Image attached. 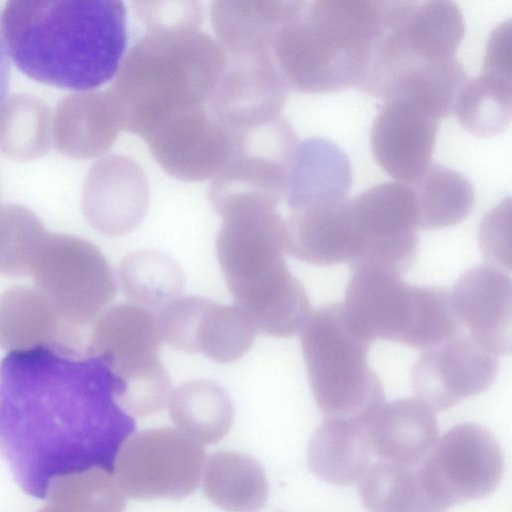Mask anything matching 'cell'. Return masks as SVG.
<instances>
[{
  "label": "cell",
  "mask_w": 512,
  "mask_h": 512,
  "mask_svg": "<svg viewBox=\"0 0 512 512\" xmlns=\"http://www.w3.org/2000/svg\"><path fill=\"white\" fill-rule=\"evenodd\" d=\"M107 361L56 342L0 362V455L19 487L47 498L59 477L110 472L134 421Z\"/></svg>",
  "instance_id": "6da1fadb"
},
{
  "label": "cell",
  "mask_w": 512,
  "mask_h": 512,
  "mask_svg": "<svg viewBox=\"0 0 512 512\" xmlns=\"http://www.w3.org/2000/svg\"><path fill=\"white\" fill-rule=\"evenodd\" d=\"M119 0L9 1L1 18L8 57L28 77L76 90L118 74L127 46Z\"/></svg>",
  "instance_id": "7a4b0ae2"
},
{
  "label": "cell",
  "mask_w": 512,
  "mask_h": 512,
  "mask_svg": "<svg viewBox=\"0 0 512 512\" xmlns=\"http://www.w3.org/2000/svg\"><path fill=\"white\" fill-rule=\"evenodd\" d=\"M226 62L217 40L199 28L146 29L117 74L125 129L144 139L170 117L207 106Z\"/></svg>",
  "instance_id": "3957f363"
},
{
  "label": "cell",
  "mask_w": 512,
  "mask_h": 512,
  "mask_svg": "<svg viewBox=\"0 0 512 512\" xmlns=\"http://www.w3.org/2000/svg\"><path fill=\"white\" fill-rule=\"evenodd\" d=\"M216 254L236 305L258 332L288 338L310 315L302 283L284 257L285 219L273 208L245 207L222 217Z\"/></svg>",
  "instance_id": "277c9868"
},
{
  "label": "cell",
  "mask_w": 512,
  "mask_h": 512,
  "mask_svg": "<svg viewBox=\"0 0 512 512\" xmlns=\"http://www.w3.org/2000/svg\"><path fill=\"white\" fill-rule=\"evenodd\" d=\"M370 345L349 328L342 303L310 312L301 346L310 388L325 418L367 424L384 404L383 386L367 360Z\"/></svg>",
  "instance_id": "5b68a950"
},
{
  "label": "cell",
  "mask_w": 512,
  "mask_h": 512,
  "mask_svg": "<svg viewBox=\"0 0 512 512\" xmlns=\"http://www.w3.org/2000/svg\"><path fill=\"white\" fill-rule=\"evenodd\" d=\"M272 52L289 90L300 93L358 88L364 74L363 50L314 1L279 29Z\"/></svg>",
  "instance_id": "8992f818"
},
{
  "label": "cell",
  "mask_w": 512,
  "mask_h": 512,
  "mask_svg": "<svg viewBox=\"0 0 512 512\" xmlns=\"http://www.w3.org/2000/svg\"><path fill=\"white\" fill-rule=\"evenodd\" d=\"M232 133L228 160L209 189L211 205L221 217L244 207L276 209L299 145L295 130L281 115Z\"/></svg>",
  "instance_id": "52a82bcc"
},
{
  "label": "cell",
  "mask_w": 512,
  "mask_h": 512,
  "mask_svg": "<svg viewBox=\"0 0 512 512\" xmlns=\"http://www.w3.org/2000/svg\"><path fill=\"white\" fill-rule=\"evenodd\" d=\"M352 271L342 303L350 329L370 343L382 339L423 349L437 322L436 288L408 284L383 269Z\"/></svg>",
  "instance_id": "ba28073f"
},
{
  "label": "cell",
  "mask_w": 512,
  "mask_h": 512,
  "mask_svg": "<svg viewBox=\"0 0 512 512\" xmlns=\"http://www.w3.org/2000/svg\"><path fill=\"white\" fill-rule=\"evenodd\" d=\"M356 247L350 268L405 273L418 252V219L413 187L405 182L374 185L348 201Z\"/></svg>",
  "instance_id": "9c48e42d"
},
{
  "label": "cell",
  "mask_w": 512,
  "mask_h": 512,
  "mask_svg": "<svg viewBox=\"0 0 512 512\" xmlns=\"http://www.w3.org/2000/svg\"><path fill=\"white\" fill-rule=\"evenodd\" d=\"M204 461L199 443L179 430L161 427L125 440L114 467L118 484L129 498L177 500L196 490Z\"/></svg>",
  "instance_id": "30bf717a"
},
{
  "label": "cell",
  "mask_w": 512,
  "mask_h": 512,
  "mask_svg": "<svg viewBox=\"0 0 512 512\" xmlns=\"http://www.w3.org/2000/svg\"><path fill=\"white\" fill-rule=\"evenodd\" d=\"M465 32L459 6L447 0L403 1L377 47V64L391 85L425 63L456 58Z\"/></svg>",
  "instance_id": "8fae6325"
},
{
  "label": "cell",
  "mask_w": 512,
  "mask_h": 512,
  "mask_svg": "<svg viewBox=\"0 0 512 512\" xmlns=\"http://www.w3.org/2000/svg\"><path fill=\"white\" fill-rule=\"evenodd\" d=\"M420 468L433 493L451 508L492 494L502 478L503 456L488 429L462 423L437 441Z\"/></svg>",
  "instance_id": "7c38bea8"
},
{
  "label": "cell",
  "mask_w": 512,
  "mask_h": 512,
  "mask_svg": "<svg viewBox=\"0 0 512 512\" xmlns=\"http://www.w3.org/2000/svg\"><path fill=\"white\" fill-rule=\"evenodd\" d=\"M162 340L186 353H200L217 363H232L251 348L257 329L238 305L203 296L180 297L158 317Z\"/></svg>",
  "instance_id": "4fadbf2b"
},
{
  "label": "cell",
  "mask_w": 512,
  "mask_h": 512,
  "mask_svg": "<svg viewBox=\"0 0 512 512\" xmlns=\"http://www.w3.org/2000/svg\"><path fill=\"white\" fill-rule=\"evenodd\" d=\"M498 357L464 331L424 350L411 370V388L432 411H445L494 383Z\"/></svg>",
  "instance_id": "5bb4252c"
},
{
  "label": "cell",
  "mask_w": 512,
  "mask_h": 512,
  "mask_svg": "<svg viewBox=\"0 0 512 512\" xmlns=\"http://www.w3.org/2000/svg\"><path fill=\"white\" fill-rule=\"evenodd\" d=\"M143 140L170 176L200 182L214 179L223 169L233 133L215 119L207 105L170 117Z\"/></svg>",
  "instance_id": "9a60e30c"
},
{
  "label": "cell",
  "mask_w": 512,
  "mask_h": 512,
  "mask_svg": "<svg viewBox=\"0 0 512 512\" xmlns=\"http://www.w3.org/2000/svg\"><path fill=\"white\" fill-rule=\"evenodd\" d=\"M288 93L273 55L227 57L208 108L219 123L235 132L281 116Z\"/></svg>",
  "instance_id": "2e32d148"
},
{
  "label": "cell",
  "mask_w": 512,
  "mask_h": 512,
  "mask_svg": "<svg viewBox=\"0 0 512 512\" xmlns=\"http://www.w3.org/2000/svg\"><path fill=\"white\" fill-rule=\"evenodd\" d=\"M162 341L152 311L121 303L98 318L88 350L104 358L121 383H128L165 367L160 359Z\"/></svg>",
  "instance_id": "e0dca14e"
},
{
  "label": "cell",
  "mask_w": 512,
  "mask_h": 512,
  "mask_svg": "<svg viewBox=\"0 0 512 512\" xmlns=\"http://www.w3.org/2000/svg\"><path fill=\"white\" fill-rule=\"evenodd\" d=\"M439 122L410 102L386 100L370 132L378 165L399 182H415L431 164Z\"/></svg>",
  "instance_id": "ac0fdd59"
},
{
  "label": "cell",
  "mask_w": 512,
  "mask_h": 512,
  "mask_svg": "<svg viewBox=\"0 0 512 512\" xmlns=\"http://www.w3.org/2000/svg\"><path fill=\"white\" fill-rule=\"evenodd\" d=\"M450 295L461 325L481 346L496 355L511 352L512 284L504 270L475 266L458 279Z\"/></svg>",
  "instance_id": "d6986e66"
},
{
  "label": "cell",
  "mask_w": 512,
  "mask_h": 512,
  "mask_svg": "<svg viewBox=\"0 0 512 512\" xmlns=\"http://www.w3.org/2000/svg\"><path fill=\"white\" fill-rule=\"evenodd\" d=\"M306 1H215L210 17L217 42L227 57L272 55L276 33Z\"/></svg>",
  "instance_id": "ffe728a7"
},
{
  "label": "cell",
  "mask_w": 512,
  "mask_h": 512,
  "mask_svg": "<svg viewBox=\"0 0 512 512\" xmlns=\"http://www.w3.org/2000/svg\"><path fill=\"white\" fill-rule=\"evenodd\" d=\"M372 453L379 460L407 467L421 465L438 441V423L416 398L383 404L367 423Z\"/></svg>",
  "instance_id": "44dd1931"
},
{
  "label": "cell",
  "mask_w": 512,
  "mask_h": 512,
  "mask_svg": "<svg viewBox=\"0 0 512 512\" xmlns=\"http://www.w3.org/2000/svg\"><path fill=\"white\" fill-rule=\"evenodd\" d=\"M284 246L292 257L315 266L349 262L356 237L348 201L291 211Z\"/></svg>",
  "instance_id": "7402d4cb"
},
{
  "label": "cell",
  "mask_w": 512,
  "mask_h": 512,
  "mask_svg": "<svg viewBox=\"0 0 512 512\" xmlns=\"http://www.w3.org/2000/svg\"><path fill=\"white\" fill-rule=\"evenodd\" d=\"M352 183L348 156L330 140L312 137L299 143L286 199L290 211L345 202Z\"/></svg>",
  "instance_id": "603a6c76"
},
{
  "label": "cell",
  "mask_w": 512,
  "mask_h": 512,
  "mask_svg": "<svg viewBox=\"0 0 512 512\" xmlns=\"http://www.w3.org/2000/svg\"><path fill=\"white\" fill-rule=\"evenodd\" d=\"M372 450L367 424L324 418L308 445V464L321 480L348 486L370 467Z\"/></svg>",
  "instance_id": "cb8c5ba5"
},
{
  "label": "cell",
  "mask_w": 512,
  "mask_h": 512,
  "mask_svg": "<svg viewBox=\"0 0 512 512\" xmlns=\"http://www.w3.org/2000/svg\"><path fill=\"white\" fill-rule=\"evenodd\" d=\"M358 492L369 512H448L430 489L420 465L407 467L379 460L359 481Z\"/></svg>",
  "instance_id": "d4e9b609"
},
{
  "label": "cell",
  "mask_w": 512,
  "mask_h": 512,
  "mask_svg": "<svg viewBox=\"0 0 512 512\" xmlns=\"http://www.w3.org/2000/svg\"><path fill=\"white\" fill-rule=\"evenodd\" d=\"M178 430L201 444L218 443L229 432L234 407L228 392L217 383L198 379L177 387L168 400Z\"/></svg>",
  "instance_id": "484cf974"
},
{
  "label": "cell",
  "mask_w": 512,
  "mask_h": 512,
  "mask_svg": "<svg viewBox=\"0 0 512 512\" xmlns=\"http://www.w3.org/2000/svg\"><path fill=\"white\" fill-rule=\"evenodd\" d=\"M203 491L226 512H258L266 504L268 483L254 458L235 451H219L206 462Z\"/></svg>",
  "instance_id": "4316f807"
},
{
  "label": "cell",
  "mask_w": 512,
  "mask_h": 512,
  "mask_svg": "<svg viewBox=\"0 0 512 512\" xmlns=\"http://www.w3.org/2000/svg\"><path fill=\"white\" fill-rule=\"evenodd\" d=\"M118 278L123 295L148 310H163L180 298L186 277L168 254L155 249L129 253L120 262Z\"/></svg>",
  "instance_id": "83f0119b"
},
{
  "label": "cell",
  "mask_w": 512,
  "mask_h": 512,
  "mask_svg": "<svg viewBox=\"0 0 512 512\" xmlns=\"http://www.w3.org/2000/svg\"><path fill=\"white\" fill-rule=\"evenodd\" d=\"M419 230L454 226L463 221L474 204L471 182L458 171L431 163L413 183Z\"/></svg>",
  "instance_id": "f1b7e54d"
},
{
  "label": "cell",
  "mask_w": 512,
  "mask_h": 512,
  "mask_svg": "<svg viewBox=\"0 0 512 512\" xmlns=\"http://www.w3.org/2000/svg\"><path fill=\"white\" fill-rule=\"evenodd\" d=\"M512 74L482 68L460 90L453 113L471 134L490 137L500 134L510 123Z\"/></svg>",
  "instance_id": "f546056e"
},
{
  "label": "cell",
  "mask_w": 512,
  "mask_h": 512,
  "mask_svg": "<svg viewBox=\"0 0 512 512\" xmlns=\"http://www.w3.org/2000/svg\"><path fill=\"white\" fill-rule=\"evenodd\" d=\"M467 80L457 58L425 63L402 75L385 101L399 99L410 102L441 120L453 113L457 96Z\"/></svg>",
  "instance_id": "4dcf8cb0"
},
{
  "label": "cell",
  "mask_w": 512,
  "mask_h": 512,
  "mask_svg": "<svg viewBox=\"0 0 512 512\" xmlns=\"http://www.w3.org/2000/svg\"><path fill=\"white\" fill-rule=\"evenodd\" d=\"M107 198L93 212V223L108 236L134 230L149 205V188L141 167L132 159L116 157V181Z\"/></svg>",
  "instance_id": "1f68e13d"
},
{
  "label": "cell",
  "mask_w": 512,
  "mask_h": 512,
  "mask_svg": "<svg viewBox=\"0 0 512 512\" xmlns=\"http://www.w3.org/2000/svg\"><path fill=\"white\" fill-rule=\"evenodd\" d=\"M479 244L491 265L507 268L511 262V202L502 201L483 219L479 230Z\"/></svg>",
  "instance_id": "d6a6232c"
},
{
  "label": "cell",
  "mask_w": 512,
  "mask_h": 512,
  "mask_svg": "<svg viewBox=\"0 0 512 512\" xmlns=\"http://www.w3.org/2000/svg\"><path fill=\"white\" fill-rule=\"evenodd\" d=\"M133 5L146 29L199 28L202 23L203 9L198 1H138Z\"/></svg>",
  "instance_id": "836d02e7"
},
{
  "label": "cell",
  "mask_w": 512,
  "mask_h": 512,
  "mask_svg": "<svg viewBox=\"0 0 512 512\" xmlns=\"http://www.w3.org/2000/svg\"><path fill=\"white\" fill-rule=\"evenodd\" d=\"M511 20L499 24L490 34L483 67L512 74Z\"/></svg>",
  "instance_id": "e575fe53"
},
{
  "label": "cell",
  "mask_w": 512,
  "mask_h": 512,
  "mask_svg": "<svg viewBox=\"0 0 512 512\" xmlns=\"http://www.w3.org/2000/svg\"><path fill=\"white\" fill-rule=\"evenodd\" d=\"M10 82V61L0 36V108L6 99Z\"/></svg>",
  "instance_id": "d590c367"
}]
</instances>
